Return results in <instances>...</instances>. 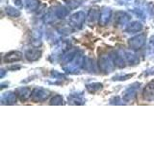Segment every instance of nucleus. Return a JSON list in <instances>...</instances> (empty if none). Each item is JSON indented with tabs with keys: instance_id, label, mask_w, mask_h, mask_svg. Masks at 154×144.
I'll list each match as a JSON object with an SVG mask.
<instances>
[]
</instances>
